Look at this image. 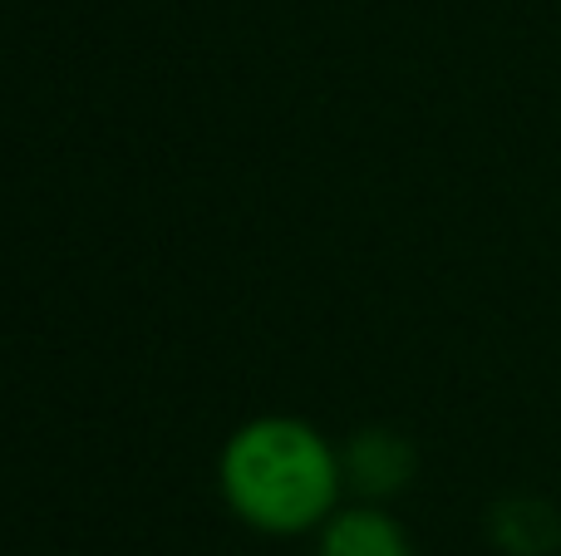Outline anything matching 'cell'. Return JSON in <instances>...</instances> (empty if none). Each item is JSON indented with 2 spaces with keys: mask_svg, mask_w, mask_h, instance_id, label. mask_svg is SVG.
<instances>
[{
  "mask_svg": "<svg viewBox=\"0 0 561 556\" xmlns=\"http://www.w3.org/2000/svg\"><path fill=\"white\" fill-rule=\"evenodd\" d=\"M320 556H414V552H409V537L399 532L394 518H385L375 508H355L325 522Z\"/></svg>",
  "mask_w": 561,
  "mask_h": 556,
  "instance_id": "7a4b0ae2",
  "label": "cell"
},
{
  "mask_svg": "<svg viewBox=\"0 0 561 556\" xmlns=\"http://www.w3.org/2000/svg\"><path fill=\"white\" fill-rule=\"evenodd\" d=\"M222 493L247 528L290 537L330 518L340 498V459L310 424L256 419L227 443Z\"/></svg>",
  "mask_w": 561,
  "mask_h": 556,
  "instance_id": "6da1fadb",
  "label": "cell"
}]
</instances>
